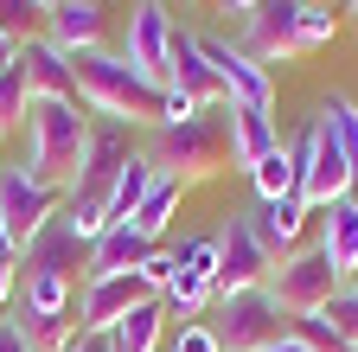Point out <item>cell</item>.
<instances>
[{
    "mask_svg": "<svg viewBox=\"0 0 358 352\" xmlns=\"http://www.w3.org/2000/svg\"><path fill=\"white\" fill-rule=\"evenodd\" d=\"M71 77H77L83 109H103V115H115V122H154V128H160L166 90H160V83H148L128 58H115V52H103V45H96V52H71Z\"/></svg>",
    "mask_w": 358,
    "mask_h": 352,
    "instance_id": "obj_1",
    "label": "cell"
},
{
    "mask_svg": "<svg viewBox=\"0 0 358 352\" xmlns=\"http://www.w3.org/2000/svg\"><path fill=\"white\" fill-rule=\"evenodd\" d=\"M83 148H90L83 103H32L26 109V173L38 186L71 192L77 167H83Z\"/></svg>",
    "mask_w": 358,
    "mask_h": 352,
    "instance_id": "obj_2",
    "label": "cell"
},
{
    "mask_svg": "<svg viewBox=\"0 0 358 352\" xmlns=\"http://www.w3.org/2000/svg\"><path fill=\"white\" fill-rule=\"evenodd\" d=\"M141 154L154 160V173H173L179 186L211 180V173L231 160V122H224V103L217 109H199L192 122H160Z\"/></svg>",
    "mask_w": 358,
    "mask_h": 352,
    "instance_id": "obj_3",
    "label": "cell"
},
{
    "mask_svg": "<svg viewBox=\"0 0 358 352\" xmlns=\"http://www.w3.org/2000/svg\"><path fill=\"white\" fill-rule=\"evenodd\" d=\"M288 160H294V192L307 199V205H339V199H352V186H358V173H352V160L339 154V141H333V128L313 115L307 128H301V141L288 148Z\"/></svg>",
    "mask_w": 358,
    "mask_h": 352,
    "instance_id": "obj_4",
    "label": "cell"
},
{
    "mask_svg": "<svg viewBox=\"0 0 358 352\" xmlns=\"http://www.w3.org/2000/svg\"><path fill=\"white\" fill-rule=\"evenodd\" d=\"M262 288L275 295V307H282L288 321H301V314H320V307L345 288V276L327 262V250H288L275 269H268Z\"/></svg>",
    "mask_w": 358,
    "mask_h": 352,
    "instance_id": "obj_5",
    "label": "cell"
},
{
    "mask_svg": "<svg viewBox=\"0 0 358 352\" xmlns=\"http://www.w3.org/2000/svg\"><path fill=\"white\" fill-rule=\"evenodd\" d=\"M205 327L217 333L224 352H262V346H275L288 333V314L275 307L268 288H243V295H217V314Z\"/></svg>",
    "mask_w": 358,
    "mask_h": 352,
    "instance_id": "obj_6",
    "label": "cell"
},
{
    "mask_svg": "<svg viewBox=\"0 0 358 352\" xmlns=\"http://www.w3.org/2000/svg\"><path fill=\"white\" fill-rule=\"evenodd\" d=\"M199 52H205V64H211V71H217V83H224V103H243V109H275V77H268V64H256L243 45L199 32Z\"/></svg>",
    "mask_w": 358,
    "mask_h": 352,
    "instance_id": "obj_7",
    "label": "cell"
},
{
    "mask_svg": "<svg viewBox=\"0 0 358 352\" xmlns=\"http://www.w3.org/2000/svg\"><path fill=\"white\" fill-rule=\"evenodd\" d=\"M268 269H275V256L262 250L256 225H250V218H224V231H217V295L262 288Z\"/></svg>",
    "mask_w": 358,
    "mask_h": 352,
    "instance_id": "obj_8",
    "label": "cell"
},
{
    "mask_svg": "<svg viewBox=\"0 0 358 352\" xmlns=\"http://www.w3.org/2000/svg\"><path fill=\"white\" fill-rule=\"evenodd\" d=\"M141 301H154V288H148L141 269H128V276H96V282L77 288V327H83V333H115V321H128Z\"/></svg>",
    "mask_w": 358,
    "mask_h": 352,
    "instance_id": "obj_9",
    "label": "cell"
},
{
    "mask_svg": "<svg viewBox=\"0 0 358 352\" xmlns=\"http://www.w3.org/2000/svg\"><path fill=\"white\" fill-rule=\"evenodd\" d=\"M58 211H64V192L58 186H38L26 167H0V218H7L13 244H26L32 231H45Z\"/></svg>",
    "mask_w": 358,
    "mask_h": 352,
    "instance_id": "obj_10",
    "label": "cell"
},
{
    "mask_svg": "<svg viewBox=\"0 0 358 352\" xmlns=\"http://www.w3.org/2000/svg\"><path fill=\"white\" fill-rule=\"evenodd\" d=\"M173 13L160 7V0H141V7L128 13V38H122V58L141 71L148 83H160L166 90V58H173Z\"/></svg>",
    "mask_w": 358,
    "mask_h": 352,
    "instance_id": "obj_11",
    "label": "cell"
},
{
    "mask_svg": "<svg viewBox=\"0 0 358 352\" xmlns=\"http://www.w3.org/2000/svg\"><path fill=\"white\" fill-rule=\"evenodd\" d=\"M301 7L307 0H262L256 13H243V52L256 64H282L301 52Z\"/></svg>",
    "mask_w": 358,
    "mask_h": 352,
    "instance_id": "obj_12",
    "label": "cell"
},
{
    "mask_svg": "<svg viewBox=\"0 0 358 352\" xmlns=\"http://www.w3.org/2000/svg\"><path fill=\"white\" fill-rule=\"evenodd\" d=\"M20 77H26V97L32 103H83L77 97V77H71V52H58L45 32H32L20 45Z\"/></svg>",
    "mask_w": 358,
    "mask_h": 352,
    "instance_id": "obj_13",
    "label": "cell"
},
{
    "mask_svg": "<svg viewBox=\"0 0 358 352\" xmlns=\"http://www.w3.org/2000/svg\"><path fill=\"white\" fill-rule=\"evenodd\" d=\"M166 90H179V97L199 103V109H217V103H224V83H217V71H211V64H205V52H199V32H173Z\"/></svg>",
    "mask_w": 358,
    "mask_h": 352,
    "instance_id": "obj_14",
    "label": "cell"
},
{
    "mask_svg": "<svg viewBox=\"0 0 358 352\" xmlns=\"http://www.w3.org/2000/svg\"><path fill=\"white\" fill-rule=\"evenodd\" d=\"M77 250L90 256V244H77V231L64 225V211H58L45 231H32V237L20 244V269H26V276H71V282H77Z\"/></svg>",
    "mask_w": 358,
    "mask_h": 352,
    "instance_id": "obj_15",
    "label": "cell"
},
{
    "mask_svg": "<svg viewBox=\"0 0 358 352\" xmlns=\"http://www.w3.org/2000/svg\"><path fill=\"white\" fill-rule=\"evenodd\" d=\"M154 250H160V244H148L134 225H109L96 244H90V256H83V282H96V276H128V269H141Z\"/></svg>",
    "mask_w": 358,
    "mask_h": 352,
    "instance_id": "obj_16",
    "label": "cell"
},
{
    "mask_svg": "<svg viewBox=\"0 0 358 352\" xmlns=\"http://www.w3.org/2000/svg\"><path fill=\"white\" fill-rule=\"evenodd\" d=\"M103 32H109V20H103L96 0H58V7L45 13V38H52L58 52H96Z\"/></svg>",
    "mask_w": 358,
    "mask_h": 352,
    "instance_id": "obj_17",
    "label": "cell"
},
{
    "mask_svg": "<svg viewBox=\"0 0 358 352\" xmlns=\"http://www.w3.org/2000/svg\"><path fill=\"white\" fill-rule=\"evenodd\" d=\"M224 122H231V167H243V173L282 148V135H275V115H268V109L224 103Z\"/></svg>",
    "mask_w": 358,
    "mask_h": 352,
    "instance_id": "obj_18",
    "label": "cell"
},
{
    "mask_svg": "<svg viewBox=\"0 0 358 352\" xmlns=\"http://www.w3.org/2000/svg\"><path fill=\"white\" fill-rule=\"evenodd\" d=\"M301 218H307V199L288 192V199L256 205V211H250V225H256V237H262L268 256H282V250H294V237H301Z\"/></svg>",
    "mask_w": 358,
    "mask_h": 352,
    "instance_id": "obj_19",
    "label": "cell"
},
{
    "mask_svg": "<svg viewBox=\"0 0 358 352\" xmlns=\"http://www.w3.org/2000/svg\"><path fill=\"white\" fill-rule=\"evenodd\" d=\"M327 262L339 276H358V199H339L327 205V237H320Z\"/></svg>",
    "mask_w": 358,
    "mask_h": 352,
    "instance_id": "obj_20",
    "label": "cell"
},
{
    "mask_svg": "<svg viewBox=\"0 0 358 352\" xmlns=\"http://www.w3.org/2000/svg\"><path fill=\"white\" fill-rule=\"evenodd\" d=\"M13 327L26 333V346L32 352H71L77 346V307H71V314H32V307H13Z\"/></svg>",
    "mask_w": 358,
    "mask_h": 352,
    "instance_id": "obj_21",
    "label": "cell"
},
{
    "mask_svg": "<svg viewBox=\"0 0 358 352\" xmlns=\"http://www.w3.org/2000/svg\"><path fill=\"white\" fill-rule=\"evenodd\" d=\"M179 192H186V186H179L173 173H154V186H148V199H141V205H134V218H128V225L141 231L148 244H160V231H166V218L179 211Z\"/></svg>",
    "mask_w": 358,
    "mask_h": 352,
    "instance_id": "obj_22",
    "label": "cell"
},
{
    "mask_svg": "<svg viewBox=\"0 0 358 352\" xmlns=\"http://www.w3.org/2000/svg\"><path fill=\"white\" fill-rule=\"evenodd\" d=\"M160 333H166V301L154 295V301H141V307H134V314L128 321H115V352H154L160 346Z\"/></svg>",
    "mask_w": 358,
    "mask_h": 352,
    "instance_id": "obj_23",
    "label": "cell"
},
{
    "mask_svg": "<svg viewBox=\"0 0 358 352\" xmlns=\"http://www.w3.org/2000/svg\"><path fill=\"white\" fill-rule=\"evenodd\" d=\"M148 186H154V160H148V154H128L122 180H115V199H109V225H128L134 205L148 199Z\"/></svg>",
    "mask_w": 358,
    "mask_h": 352,
    "instance_id": "obj_24",
    "label": "cell"
},
{
    "mask_svg": "<svg viewBox=\"0 0 358 352\" xmlns=\"http://www.w3.org/2000/svg\"><path fill=\"white\" fill-rule=\"evenodd\" d=\"M20 307H32V314H71L77 307V282L71 276H26V301Z\"/></svg>",
    "mask_w": 358,
    "mask_h": 352,
    "instance_id": "obj_25",
    "label": "cell"
},
{
    "mask_svg": "<svg viewBox=\"0 0 358 352\" xmlns=\"http://www.w3.org/2000/svg\"><path fill=\"white\" fill-rule=\"evenodd\" d=\"M250 186H256V205L288 199V192H294V160H288V148H275L268 160H256V167H250Z\"/></svg>",
    "mask_w": 358,
    "mask_h": 352,
    "instance_id": "obj_26",
    "label": "cell"
},
{
    "mask_svg": "<svg viewBox=\"0 0 358 352\" xmlns=\"http://www.w3.org/2000/svg\"><path fill=\"white\" fill-rule=\"evenodd\" d=\"M320 122L333 128V141H339V154H345V160H352V173H358V103H352V97H327Z\"/></svg>",
    "mask_w": 358,
    "mask_h": 352,
    "instance_id": "obj_27",
    "label": "cell"
},
{
    "mask_svg": "<svg viewBox=\"0 0 358 352\" xmlns=\"http://www.w3.org/2000/svg\"><path fill=\"white\" fill-rule=\"evenodd\" d=\"M320 321H327V327H333V333H339V339L358 352V282H345V288H339V295L320 307Z\"/></svg>",
    "mask_w": 358,
    "mask_h": 352,
    "instance_id": "obj_28",
    "label": "cell"
},
{
    "mask_svg": "<svg viewBox=\"0 0 358 352\" xmlns=\"http://www.w3.org/2000/svg\"><path fill=\"white\" fill-rule=\"evenodd\" d=\"M26 109H32V97H26V77H20V64H13V71H0V135L20 128Z\"/></svg>",
    "mask_w": 358,
    "mask_h": 352,
    "instance_id": "obj_29",
    "label": "cell"
},
{
    "mask_svg": "<svg viewBox=\"0 0 358 352\" xmlns=\"http://www.w3.org/2000/svg\"><path fill=\"white\" fill-rule=\"evenodd\" d=\"M288 333H294L307 352H352V346H345V339H339V333H333L320 314H301V321H288Z\"/></svg>",
    "mask_w": 358,
    "mask_h": 352,
    "instance_id": "obj_30",
    "label": "cell"
},
{
    "mask_svg": "<svg viewBox=\"0 0 358 352\" xmlns=\"http://www.w3.org/2000/svg\"><path fill=\"white\" fill-rule=\"evenodd\" d=\"M333 32H339V13H327V7H301V52L333 45Z\"/></svg>",
    "mask_w": 358,
    "mask_h": 352,
    "instance_id": "obj_31",
    "label": "cell"
},
{
    "mask_svg": "<svg viewBox=\"0 0 358 352\" xmlns=\"http://www.w3.org/2000/svg\"><path fill=\"white\" fill-rule=\"evenodd\" d=\"M32 20H38V7H32V0H0V32H13L20 45L32 38Z\"/></svg>",
    "mask_w": 358,
    "mask_h": 352,
    "instance_id": "obj_32",
    "label": "cell"
},
{
    "mask_svg": "<svg viewBox=\"0 0 358 352\" xmlns=\"http://www.w3.org/2000/svg\"><path fill=\"white\" fill-rule=\"evenodd\" d=\"M166 352H224V346H217V333H211V327L199 321V327H179Z\"/></svg>",
    "mask_w": 358,
    "mask_h": 352,
    "instance_id": "obj_33",
    "label": "cell"
},
{
    "mask_svg": "<svg viewBox=\"0 0 358 352\" xmlns=\"http://www.w3.org/2000/svg\"><path fill=\"white\" fill-rule=\"evenodd\" d=\"M141 276H148V288H154V295H166V288H173V256H166V250H154V256L141 262Z\"/></svg>",
    "mask_w": 358,
    "mask_h": 352,
    "instance_id": "obj_34",
    "label": "cell"
},
{
    "mask_svg": "<svg viewBox=\"0 0 358 352\" xmlns=\"http://www.w3.org/2000/svg\"><path fill=\"white\" fill-rule=\"evenodd\" d=\"M13 288H20V256H0V314H7Z\"/></svg>",
    "mask_w": 358,
    "mask_h": 352,
    "instance_id": "obj_35",
    "label": "cell"
},
{
    "mask_svg": "<svg viewBox=\"0 0 358 352\" xmlns=\"http://www.w3.org/2000/svg\"><path fill=\"white\" fill-rule=\"evenodd\" d=\"M199 115V103H186L179 90H166V109H160V122H192Z\"/></svg>",
    "mask_w": 358,
    "mask_h": 352,
    "instance_id": "obj_36",
    "label": "cell"
},
{
    "mask_svg": "<svg viewBox=\"0 0 358 352\" xmlns=\"http://www.w3.org/2000/svg\"><path fill=\"white\" fill-rule=\"evenodd\" d=\"M0 352H32V346H26V333L13 327V314H7V321H0Z\"/></svg>",
    "mask_w": 358,
    "mask_h": 352,
    "instance_id": "obj_37",
    "label": "cell"
},
{
    "mask_svg": "<svg viewBox=\"0 0 358 352\" xmlns=\"http://www.w3.org/2000/svg\"><path fill=\"white\" fill-rule=\"evenodd\" d=\"M13 64H20V38L0 32V71H13Z\"/></svg>",
    "mask_w": 358,
    "mask_h": 352,
    "instance_id": "obj_38",
    "label": "cell"
},
{
    "mask_svg": "<svg viewBox=\"0 0 358 352\" xmlns=\"http://www.w3.org/2000/svg\"><path fill=\"white\" fill-rule=\"evenodd\" d=\"M262 352H307V346H301V339H294V333H282V339H275V346H262Z\"/></svg>",
    "mask_w": 358,
    "mask_h": 352,
    "instance_id": "obj_39",
    "label": "cell"
},
{
    "mask_svg": "<svg viewBox=\"0 0 358 352\" xmlns=\"http://www.w3.org/2000/svg\"><path fill=\"white\" fill-rule=\"evenodd\" d=\"M0 256H20V244H13V231H7V218H0Z\"/></svg>",
    "mask_w": 358,
    "mask_h": 352,
    "instance_id": "obj_40",
    "label": "cell"
},
{
    "mask_svg": "<svg viewBox=\"0 0 358 352\" xmlns=\"http://www.w3.org/2000/svg\"><path fill=\"white\" fill-rule=\"evenodd\" d=\"M224 7H231V13H256V7H262V0H224Z\"/></svg>",
    "mask_w": 358,
    "mask_h": 352,
    "instance_id": "obj_41",
    "label": "cell"
},
{
    "mask_svg": "<svg viewBox=\"0 0 358 352\" xmlns=\"http://www.w3.org/2000/svg\"><path fill=\"white\" fill-rule=\"evenodd\" d=\"M307 7H327V13H333V7H345V0H307Z\"/></svg>",
    "mask_w": 358,
    "mask_h": 352,
    "instance_id": "obj_42",
    "label": "cell"
},
{
    "mask_svg": "<svg viewBox=\"0 0 358 352\" xmlns=\"http://www.w3.org/2000/svg\"><path fill=\"white\" fill-rule=\"evenodd\" d=\"M32 7H38V13H52V7H58V0H32Z\"/></svg>",
    "mask_w": 358,
    "mask_h": 352,
    "instance_id": "obj_43",
    "label": "cell"
},
{
    "mask_svg": "<svg viewBox=\"0 0 358 352\" xmlns=\"http://www.w3.org/2000/svg\"><path fill=\"white\" fill-rule=\"evenodd\" d=\"M345 13H358V0H345Z\"/></svg>",
    "mask_w": 358,
    "mask_h": 352,
    "instance_id": "obj_44",
    "label": "cell"
}]
</instances>
